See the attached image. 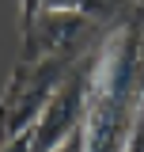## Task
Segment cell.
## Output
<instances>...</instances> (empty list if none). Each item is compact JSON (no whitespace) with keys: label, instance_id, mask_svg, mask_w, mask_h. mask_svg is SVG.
<instances>
[{"label":"cell","instance_id":"cell-1","mask_svg":"<svg viewBox=\"0 0 144 152\" xmlns=\"http://www.w3.org/2000/svg\"><path fill=\"white\" fill-rule=\"evenodd\" d=\"M144 110V31L118 27L99 46L87 84V152H125L129 133Z\"/></svg>","mask_w":144,"mask_h":152},{"label":"cell","instance_id":"cell-2","mask_svg":"<svg viewBox=\"0 0 144 152\" xmlns=\"http://www.w3.org/2000/svg\"><path fill=\"white\" fill-rule=\"evenodd\" d=\"M53 152H87V133H84V126H80L76 133H68V137H65Z\"/></svg>","mask_w":144,"mask_h":152}]
</instances>
